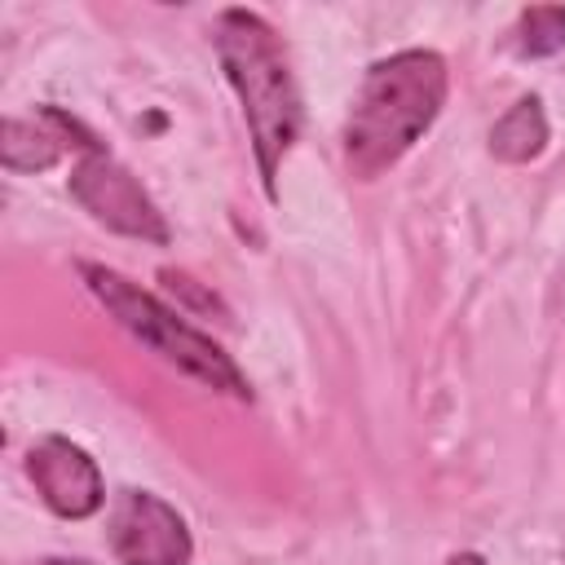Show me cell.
Masks as SVG:
<instances>
[{
  "label": "cell",
  "instance_id": "obj_6",
  "mask_svg": "<svg viewBox=\"0 0 565 565\" xmlns=\"http://www.w3.org/2000/svg\"><path fill=\"white\" fill-rule=\"evenodd\" d=\"M26 477L40 490L44 508L66 521H84L106 503V486H102L93 455L84 446H75L71 437H57V433L40 437L26 450Z\"/></svg>",
  "mask_w": 565,
  "mask_h": 565
},
{
  "label": "cell",
  "instance_id": "obj_8",
  "mask_svg": "<svg viewBox=\"0 0 565 565\" xmlns=\"http://www.w3.org/2000/svg\"><path fill=\"white\" fill-rule=\"evenodd\" d=\"M543 146H547V115L534 93L521 97L516 106H508L499 115V124L490 128V154L499 163H530L543 154Z\"/></svg>",
  "mask_w": 565,
  "mask_h": 565
},
{
  "label": "cell",
  "instance_id": "obj_4",
  "mask_svg": "<svg viewBox=\"0 0 565 565\" xmlns=\"http://www.w3.org/2000/svg\"><path fill=\"white\" fill-rule=\"evenodd\" d=\"M71 199L97 225H106V230H115L124 238H137V243L168 247V221H163V212L141 190V181L119 159H110L106 150L79 154V163L71 172Z\"/></svg>",
  "mask_w": 565,
  "mask_h": 565
},
{
  "label": "cell",
  "instance_id": "obj_2",
  "mask_svg": "<svg viewBox=\"0 0 565 565\" xmlns=\"http://www.w3.org/2000/svg\"><path fill=\"white\" fill-rule=\"evenodd\" d=\"M212 44H216V62H221L230 88L238 93L260 185L269 199H278V168H282L287 150L296 146L300 119H305L300 88H296L287 53L278 44V31L252 9H221L216 26H212Z\"/></svg>",
  "mask_w": 565,
  "mask_h": 565
},
{
  "label": "cell",
  "instance_id": "obj_10",
  "mask_svg": "<svg viewBox=\"0 0 565 565\" xmlns=\"http://www.w3.org/2000/svg\"><path fill=\"white\" fill-rule=\"evenodd\" d=\"M441 565H486V556H477V552H450Z\"/></svg>",
  "mask_w": 565,
  "mask_h": 565
},
{
  "label": "cell",
  "instance_id": "obj_3",
  "mask_svg": "<svg viewBox=\"0 0 565 565\" xmlns=\"http://www.w3.org/2000/svg\"><path fill=\"white\" fill-rule=\"evenodd\" d=\"M79 278L102 300V309L137 344H146L154 358H163L168 366H177L181 375H190V380H199V384H207L216 393H230L238 402H252V384L238 371V362L212 335H203L194 322H185L172 305H163L154 291H146L132 278H124V274H115L106 265H93V260L79 265Z\"/></svg>",
  "mask_w": 565,
  "mask_h": 565
},
{
  "label": "cell",
  "instance_id": "obj_9",
  "mask_svg": "<svg viewBox=\"0 0 565 565\" xmlns=\"http://www.w3.org/2000/svg\"><path fill=\"white\" fill-rule=\"evenodd\" d=\"M512 49L521 57H552L565 49V9L561 4H534L521 9L516 31H512Z\"/></svg>",
  "mask_w": 565,
  "mask_h": 565
},
{
  "label": "cell",
  "instance_id": "obj_7",
  "mask_svg": "<svg viewBox=\"0 0 565 565\" xmlns=\"http://www.w3.org/2000/svg\"><path fill=\"white\" fill-rule=\"evenodd\" d=\"M66 150H102V141L79 124L71 119L66 110L57 106H35V115H9L4 119V137H0V163L9 172H44L53 168Z\"/></svg>",
  "mask_w": 565,
  "mask_h": 565
},
{
  "label": "cell",
  "instance_id": "obj_1",
  "mask_svg": "<svg viewBox=\"0 0 565 565\" xmlns=\"http://www.w3.org/2000/svg\"><path fill=\"white\" fill-rule=\"evenodd\" d=\"M446 106V57L433 49H402L366 66L344 128L340 150L358 181L388 172L441 115Z\"/></svg>",
  "mask_w": 565,
  "mask_h": 565
},
{
  "label": "cell",
  "instance_id": "obj_11",
  "mask_svg": "<svg viewBox=\"0 0 565 565\" xmlns=\"http://www.w3.org/2000/svg\"><path fill=\"white\" fill-rule=\"evenodd\" d=\"M26 565H88V561H71V556H40V561H26Z\"/></svg>",
  "mask_w": 565,
  "mask_h": 565
},
{
  "label": "cell",
  "instance_id": "obj_5",
  "mask_svg": "<svg viewBox=\"0 0 565 565\" xmlns=\"http://www.w3.org/2000/svg\"><path fill=\"white\" fill-rule=\"evenodd\" d=\"M106 543L119 565H190L194 543L172 503L150 490H119L106 516Z\"/></svg>",
  "mask_w": 565,
  "mask_h": 565
}]
</instances>
